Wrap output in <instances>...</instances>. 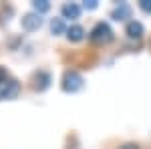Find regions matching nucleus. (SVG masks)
Returning <instances> with one entry per match:
<instances>
[{"label":"nucleus","mask_w":151,"mask_h":149,"mask_svg":"<svg viewBox=\"0 0 151 149\" xmlns=\"http://www.w3.org/2000/svg\"><path fill=\"white\" fill-rule=\"evenodd\" d=\"M89 38H91V42H97V45H107V42L113 40V30L107 22H97L95 28L91 30Z\"/></svg>","instance_id":"nucleus-1"},{"label":"nucleus","mask_w":151,"mask_h":149,"mask_svg":"<svg viewBox=\"0 0 151 149\" xmlns=\"http://www.w3.org/2000/svg\"><path fill=\"white\" fill-rule=\"evenodd\" d=\"M83 85H85V81H83V77L77 71H67V73H65V77H63V89L67 93L81 91Z\"/></svg>","instance_id":"nucleus-2"},{"label":"nucleus","mask_w":151,"mask_h":149,"mask_svg":"<svg viewBox=\"0 0 151 149\" xmlns=\"http://www.w3.org/2000/svg\"><path fill=\"white\" fill-rule=\"evenodd\" d=\"M20 91V85L16 83L14 79H4L0 83V101H8V99H14Z\"/></svg>","instance_id":"nucleus-3"},{"label":"nucleus","mask_w":151,"mask_h":149,"mask_svg":"<svg viewBox=\"0 0 151 149\" xmlns=\"http://www.w3.org/2000/svg\"><path fill=\"white\" fill-rule=\"evenodd\" d=\"M42 26V16L36 14V12H30V14H24L22 16V30L26 32H35Z\"/></svg>","instance_id":"nucleus-4"},{"label":"nucleus","mask_w":151,"mask_h":149,"mask_svg":"<svg viewBox=\"0 0 151 149\" xmlns=\"http://www.w3.org/2000/svg\"><path fill=\"white\" fill-rule=\"evenodd\" d=\"M48 85H50V75L45 71H38L35 75V89L36 91H47Z\"/></svg>","instance_id":"nucleus-5"},{"label":"nucleus","mask_w":151,"mask_h":149,"mask_svg":"<svg viewBox=\"0 0 151 149\" xmlns=\"http://www.w3.org/2000/svg\"><path fill=\"white\" fill-rule=\"evenodd\" d=\"M125 32H127L129 38H133V40H139L141 36H143V24L137 22V20H131L127 24V28H125Z\"/></svg>","instance_id":"nucleus-6"},{"label":"nucleus","mask_w":151,"mask_h":149,"mask_svg":"<svg viewBox=\"0 0 151 149\" xmlns=\"http://www.w3.org/2000/svg\"><path fill=\"white\" fill-rule=\"evenodd\" d=\"M129 16H131V6L127 2H119V6L113 10V18L115 20H127Z\"/></svg>","instance_id":"nucleus-7"},{"label":"nucleus","mask_w":151,"mask_h":149,"mask_svg":"<svg viewBox=\"0 0 151 149\" xmlns=\"http://www.w3.org/2000/svg\"><path fill=\"white\" fill-rule=\"evenodd\" d=\"M67 36H69V40H73V42H79V40H83V36H85V30H83V26H79V24H73L70 28H67Z\"/></svg>","instance_id":"nucleus-8"},{"label":"nucleus","mask_w":151,"mask_h":149,"mask_svg":"<svg viewBox=\"0 0 151 149\" xmlns=\"http://www.w3.org/2000/svg\"><path fill=\"white\" fill-rule=\"evenodd\" d=\"M79 14H81V6L79 4H65L63 6V16L65 18H79Z\"/></svg>","instance_id":"nucleus-9"},{"label":"nucleus","mask_w":151,"mask_h":149,"mask_svg":"<svg viewBox=\"0 0 151 149\" xmlns=\"http://www.w3.org/2000/svg\"><path fill=\"white\" fill-rule=\"evenodd\" d=\"M50 30H52V35H63V32L67 30V28H65V20H63V18H52Z\"/></svg>","instance_id":"nucleus-10"},{"label":"nucleus","mask_w":151,"mask_h":149,"mask_svg":"<svg viewBox=\"0 0 151 149\" xmlns=\"http://www.w3.org/2000/svg\"><path fill=\"white\" fill-rule=\"evenodd\" d=\"M32 6H35L36 14H45L50 10V2H47V0H36V2H32Z\"/></svg>","instance_id":"nucleus-11"},{"label":"nucleus","mask_w":151,"mask_h":149,"mask_svg":"<svg viewBox=\"0 0 151 149\" xmlns=\"http://www.w3.org/2000/svg\"><path fill=\"white\" fill-rule=\"evenodd\" d=\"M139 6H141V10H143V12H151V0H141Z\"/></svg>","instance_id":"nucleus-12"},{"label":"nucleus","mask_w":151,"mask_h":149,"mask_svg":"<svg viewBox=\"0 0 151 149\" xmlns=\"http://www.w3.org/2000/svg\"><path fill=\"white\" fill-rule=\"evenodd\" d=\"M83 6H85V8H89V10H95V8H97V0H87Z\"/></svg>","instance_id":"nucleus-13"},{"label":"nucleus","mask_w":151,"mask_h":149,"mask_svg":"<svg viewBox=\"0 0 151 149\" xmlns=\"http://www.w3.org/2000/svg\"><path fill=\"white\" fill-rule=\"evenodd\" d=\"M4 79H8V73H6V69H4V67H0V83H2Z\"/></svg>","instance_id":"nucleus-14"},{"label":"nucleus","mask_w":151,"mask_h":149,"mask_svg":"<svg viewBox=\"0 0 151 149\" xmlns=\"http://www.w3.org/2000/svg\"><path fill=\"white\" fill-rule=\"evenodd\" d=\"M119 149H137V145H133V143H127V145H123V147Z\"/></svg>","instance_id":"nucleus-15"}]
</instances>
